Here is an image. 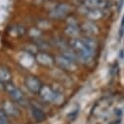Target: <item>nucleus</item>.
I'll return each instance as SVG.
<instances>
[{
    "instance_id": "nucleus-4",
    "label": "nucleus",
    "mask_w": 124,
    "mask_h": 124,
    "mask_svg": "<svg viewBox=\"0 0 124 124\" xmlns=\"http://www.w3.org/2000/svg\"><path fill=\"white\" fill-rule=\"evenodd\" d=\"M55 64L61 70H66V71H74L77 68L76 63L70 61V59H68L67 57L63 55H58L55 57Z\"/></svg>"
},
{
    "instance_id": "nucleus-23",
    "label": "nucleus",
    "mask_w": 124,
    "mask_h": 124,
    "mask_svg": "<svg viewBox=\"0 0 124 124\" xmlns=\"http://www.w3.org/2000/svg\"><path fill=\"white\" fill-rule=\"evenodd\" d=\"M119 123H120V119H116V120H114V121H112L108 124H119Z\"/></svg>"
},
{
    "instance_id": "nucleus-21",
    "label": "nucleus",
    "mask_w": 124,
    "mask_h": 124,
    "mask_svg": "<svg viewBox=\"0 0 124 124\" xmlns=\"http://www.w3.org/2000/svg\"><path fill=\"white\" fill-rule=\"evenodd\" d=\"M0 124H10L8 121V116L2 109H0Z\"/></svg>"
},
{
    "instance_id": "nucleus-18",
    "label": "nucleus",
    "mask_w": 124,
    "mask_h": 124,
    "mask_svg": "<svg viewBox=\"0 0 124 124\" xmlns=\"http://www.w3.org/2000/svg\"><path fill=\"white\" fill-rule=\"evenodd\" d=\"M28 34H29V36L31 37L32 39H35V40H36V39L41 38V36H42V31H41L39 28H37V27H32V28L29 29Z\"/></svg>"
},
{
    "instance_id": "nucleus-20",
    "label": "nucleus",
    "mask_w": 124,
    "mask_h": 124,
    "mask_svg": "<svg viewBox=\"0 0 124 124\" xmlns=\"http://www.w3.org/2000/svg\"><path fill=\"white\" fill-rule=\"evenodd\" d=\"M78 113H79V107H78V108H74L73 110H71V111L68 114V117H69V119H70V120L73 121V120H75V119H76V117H77Z\"/></svg>"
},
{
    "instance_id": "nucleus-3",
    "label": "nucleus",
    "mask_w": 124,
    "mask_h": 124,
    "mask_svg": "<svg viewBox=\"0 0 124 124\" xmlns=\"http://www.w3.org/2000/svg\"><path fill=\"white\" fill-rule=\"evenodd\" d=\"M70 10H71V7L70 4L60 3V4L56 5L49 12V16H50V18H52L54 20H62V19L66 18L70 14Z\"/></svg>"
},
{
    "instance_id": "nucleus-15",
    "label": "nucleus",
    "mask_w": 124,
    "mask_h": 124,
    "mask_svg": "<svg viewBox=\"0 0 124 124\" xmlns=\"http://www.w3.org/2000/svg\"><path fill=\"white\" fill-rule=\"evenodd\" d=\"M9 34L13 37H20L26 33V29L23 25L21 24H14L9 28Z\"/></svg>"
},
{
    "instance_id": "nucleus-2",
    "label": "nucleus",
    "mask_w": 124,
    "mask_h": 124,
    "mask_svg": "<svg viewBox=\"0 0 124 124\" xmlns=\"http://www.w3.org/2000/svg\"><path fill=\"white\" fill-rule=\"evenodd\" d=\"M6 92L9 94V96L12 98V100L17 104L20 105L22 107H26L28 105V101L27 98L25 97L24 93L16 85H14L13 83H7L4 86Z\"/></svg>"
},
{
    "instance_id": "nucleus-22",
    "label": "nucleus",
    "mask_w": 124,
    "mask_h": 124,
    "mask_svg": "<svg viewBox=\"0 0 124 124\" xmlns=\"http://www.w3.org/2000/svg\"><path fill=\"white\" fill-rule=\"evenodd\" d=\"M124 34V16L121 20V24H120V28H119V38H122Z\"/></svg>"
},
{
    "instance_id": "nucleus-8",
    "label": "nucleus",
    "mask_w": 124,
    "mask_h": 124,
    "mask_svg": "<svg viewBox=\"0 0 124 124\" xmlns=\"http://www.w3.org/2000/svg\"><path fill=\"white\" fill-rule=\"evenodd\" d=\"M108 0H84L83 6L87 9H100V10H107L109 6Z\"/></svg>"
},
{
    "instance_id": "nucleus-1",
    "label": "nucleus",
    "mask_w": 124,
    "mask_h": 124,
    "mask_svg": "<svg viewBox=\"0 0 124 124\" xmlns=\"http://www.w3.org/2000/svg\"><path fill=\"white\" fill-rule=\"evenodd\" d=\"M69 44L77 54L79 61H81L84 64H89L92 62L93 58H94V55H95V52L89 49L85 45V43L82 41V39L71 38Z\"/></svg>"
},
{
    "instance_id": "nucleus-11",
    "label": "nucleus",
    "mask_w": 124,
    "mask_h": 124,
    "mask_svg": "<svg viewBox=\"0 0 124 124\" xmlns=\"http://www.w3.org/2000/svg\"><path fill=\"white\" fill-rule=\"evenodd\" d=\"M108 105H109V102H108L107 99H103V100L97 102L95 104V106L93 107V108H92V112H91L92 115H95V116L101 115L107 109Z\"/></svg>"
},
{
    "instance_id": "nucleus-19",
    "label": "nucleus",
    "mask_w": 124,
    "mask_h": 124,
    "mask_svg": "<svg viewBox=\"0 0 124 124\" xmlns=\"http://www.w3.org/2000/svg\"><path fill=\"white\" fill-rule=\"evenodd\" d=\"M35 45L38 47L39 50H42V51H45V50H47V49H50V45H49L46 41H44L43 39H41V38L36 39Z\"/></svg>"
},
{
    "instance_id": "nucleus-10",
    "label": "nucleus",
    "mask_w": 124,
    "mask_h": 124,
    "mask_svg": "<svg viewBox=\"0 0 124 124\" xmlns=\"http://www.w3.org/2000/svg\"><path fill=\"white\" fill-rule=\"evenodd\" d=\"M80 29L83 32H85L88 36H91V37L99 34V31H100L99 26L93 21H88V22L83 23L80 26Z\"/></svg>"
},
{
    "instance_id": "nucleus-6",
    "label": "nucleus",
    "mask_w": 124,
    "mask_h": 124,
    "mask_svg": "<svg viewBox=\"0 0 124 124\" xmlns=\"http://www.w3.org/2000/svg\"><path fill=\"white\" fill-rule=\"evenodd\" d=\"M24 85L31 93L38 94L43 84L41 83L40 79H38V77L33 76V75H28L24 79Z\"/></svg>"
},
{
    "instance_id": "nucleus-14",
    "label": "nucleus",
    "mask_w": 124,
    "mask_h": 124,
    "mask_svg": "<svg viewBox=\"0 0 124 124\" xmlns=\"http://www.w3.org/2000/svg\"><path fill=\"white\" fill-rule=\"evenodd\" d=\"M31 114L32 117L37 121V122H42L46 119V114L45 112L36 105L32 104L31 105Z\"/></svg>"
},
{
    "instance_id": "nucleus-9",
    "label": "nucleus",
    "mask_w": 124,
    "mask_h": 124,
    "mask_svg": "<svg viewBox=\"0 0 124 124\" xmlns=\"http://www.w3.org/2000/svg\"><path fill=\"white\" fill-rule=\"evenodd\" d=\"M1 109L4 111V113L8 117H18L21 114L20 109L18 108L16 104L13 102H10V101H4L2 103V108Z\"/></svg>"
},
{
    "instance_id": "nucleus-17",
    "label": "nucleus",
    "mask_w": 124,
    "mask_h": 124,
    "mask_svg": "<svg viewBox=\"0 0 124 124\" xmlns=\"http://www.w3.org/2000/svg\"><path fill=\"white\" fill-rule=\"evenodd\" d=\"M82 41L85 43V45H86L89 49H91L92 51H94V52L96 53V50H97V48H98V43H97L96 39H94V38L91 37V36H87V37L82 38Z\"/></svg>"
},
{
    "instance_id": "nucleus-13",
    "label": "nucleus",
    "mask_w": 124,
    "mask_h": 124,
    "mask_svg": "<svg viewBox=\"0 0 124 124\" xmlns=\"http://www.w3.org/2000/svg\"><path fill=\"white\" fill-rule=\"evenodd\" d=\"M11 80H12V73L10 70L5 66L0 65V83L7 84L10 83Z\"/></svg>"
},
{
    "instance_id": "nucleus-5",
    "label": "nucleus",
    "mask_w": 124,
    "mask_h": 124,
    "mask_svg": "<svg viewBox=\"0 0 124 124\" xmlns=\"http://www.w3.org/2000/svg\"><path fill=\"white\" fill-rule=\"evenodd\" d=\"M35 62L45 68H50L55 65V57H53L51 54H49L46 51H39L35 55Z\"/></svg>"
},
{
    "instance_id": "nucleus-7",
    "label": "nucleus",
    "mask_w": 124,
    "mask_h": 124,
    "mask_svg": "<svg viewBox=\"0 0 124 124\" xmlns=\"http://www.w3.org/2000/svg\"><path fill=\"white\" fill-rule=\"evenodd\" d=\"M57 92L50 86L48 85H42L38 95L40 97V99L45 102V103H49V104H53L54 99L56 97Z\"/></svg>"
},
{
    "instance_id": "nucleus-12",
    "label": "nucleus",
    "mask_w": 124,
    "mask_h": 124,
    "mask_svg": "<svg viewBox=\"0 0 124 124\" xmlns=\"http://www.w3.org/2000/svg\"><path fill=\"white\" fill-rule=\"evenodd\" d=\"M84 10H85V13L84 15L90 20V21H98L100 19L103 18L104 16V11L103 10H100V9H87L83 6Z\"/></svg>"
},
{
    "instance_id": "nucleus-16",
    "label": "nucleus",
    "mask_w": 124,
    "mask_h": 124,
    "mask_svg": "<svg viewBox=\"0 0 124 124\" xmlns=\"http://www.w3.org/2000/svg\"><path fill=\"white\" fill-rule=\"evenodd\" d=\"M80 30L81 29L78 26V24H68L67 28L65 29V32L70 38H77V36L80 33Z\"/></svg>"
}]
</instances>
